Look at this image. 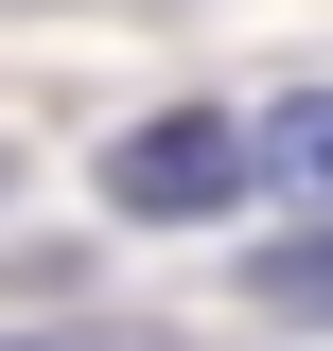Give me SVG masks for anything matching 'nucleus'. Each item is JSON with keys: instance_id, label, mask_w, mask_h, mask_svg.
Instances as JSON below:
<instances>
[{"instance_id": "4", "label": "nucleus", "mask_w": 333, "mask_h": 351, "mask_svg": "<svg viewBox=\"0 0 333 351\" xmlns=\"http://www.w3.org/2000/svg\"><path fill=\"white\" fill-rule=\"evenodd\" d=\"M0 351H140V334H0Z\"/></svg>"}, {"instance_id": "3", "label": "nucleus", "mask_w": 333, "mask_h": 351, "mask_svg": "<svg viewBox=\"0 0 333 351\" xmlns=\"http://www.w3.org/2000/svg\"><path fill=\"white\" fill-rule=\"evenodd\" d=\"M263 299H281V316H333V228H298V246H263Z\"/></svg>"}, {"instance_id": "1", "label": "nucleus", "mask_w": 333, "mask_h": 351, "mask_svg": "<svg viewBox=\"0 0 333 351\" xmlns=\"http://www.w3.org/2000/svg\"><path fill=\"white\" fill-rule=\"evenodd\" d=\"M246 193H263V176H246V123H228V106H158V123L106 141V211H140V228L246 211Z\"/></svg>"}, {"instance_id": "2", "label": "nucleus", "mask_w": 333, "mask_h": 351, "mask_svg": "<svg viewBox=\"0 0 333 351\" xmlns=\"http://www.w3.org/2000/svg\"><path fill=\"white\" fill-rule=\"evenodd\" d=\"M246 176H281V193H333V88H281L246 123Z\"/></svg>"}]
</instances>
